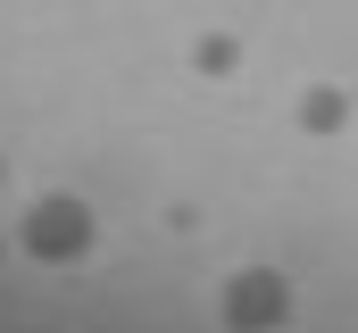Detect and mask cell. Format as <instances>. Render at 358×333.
Wrapping results in <instances>:
<instances>
[{"instance_id": "6da1fadb", "label": "cell", "mask_w": 358, "mask_h": 333, "mask_svg": "<svg viewBox=\"0 0 358 333\" xmlns=\"http://www.w3.org/2000/svg\"><path fill=\"white\" fill-rule=\"evenodd\" d=\"M17 250H25V258H42V267L84 258V250H92V208L76 200V192H42V200L17 217Z\"/></svg>"}, {"instance_id": "7a4b0ae2", "label": "cell", "mask_w": 358, "mask_h": 333, "mask_svg": "<svg viewBox=\"0 0 358 333\" xmlns=\"http://www.w3.org/2000/svg\"><path fill=\"white\" fill-rule=\"evenodd\" d=\"M225 325H283L292 317V275H275V267H242V275H225Z\"/></svg>"}, {"instance_id": "3957f363", "label": "cell", "mask_w": 358, "mask_h": 333, "mask_svg": "<svg viewBox=\"0 0 358 333\" xmlns=\"http://www.w3.org/2000/svg\"><path fill=\"white\" fill-rule=\"evenodd\" d=\"M292 117H300V134L334 142V134H350V92H342V83H308V92L292 100Z\"/></svg>"}, {"instance_id": "277c9868", "label": "cell", "mask_w": 358, "mask_h": 333, "mask_svg": "<svg viewBox=\"0 0 358 333\" xmlns=\"http://www.w3.org/2000/svg\"><path fill=\"white\" fill-rule=\"evenodd\" d=\"M192 76H208V83L242 76V34H200L192 42Z\"/></svg>"}, {"instance_id": "5b68a950", "label": "cell", "mask_w": 358, "mask_h": 333, "mask_svg": "<svg viewBox=\"0 0 358 333\" xmlns=\"http://www.w3.org/2000/svg\"><path fill=\"white\" fill-rule=\"evenodd\" d=\"M0 175H8V166H0Z\"/></svg>"}]
</instances>
